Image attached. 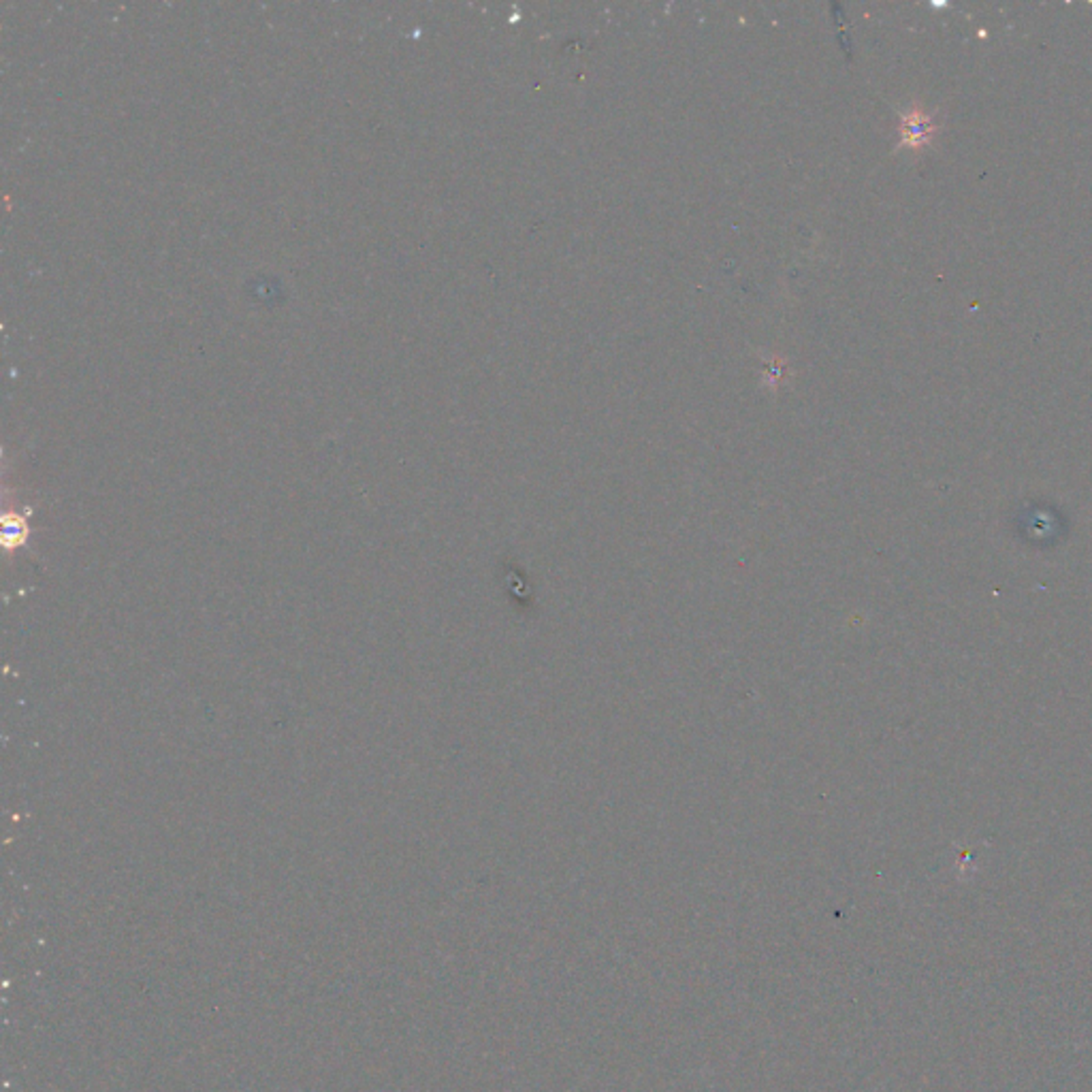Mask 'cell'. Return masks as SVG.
<instances>
[{
	"label": "cell",
	"mask_w": 1092,
	"mask_h": 1092,
	"mask_svg": "<svg viewBox=\"0 0 1092 1092\" xmlns=\"http://www.w3.org/2000/svg\"><path fill=\"white\" fill-rule=\"evenodd\" d=\"M934 130H937V122L931 114H926L919 107L905 111L901 115V147H924L932 139Z\"/></svg>",
	"instance_id": "6da1fadb"
}]
</instances>
